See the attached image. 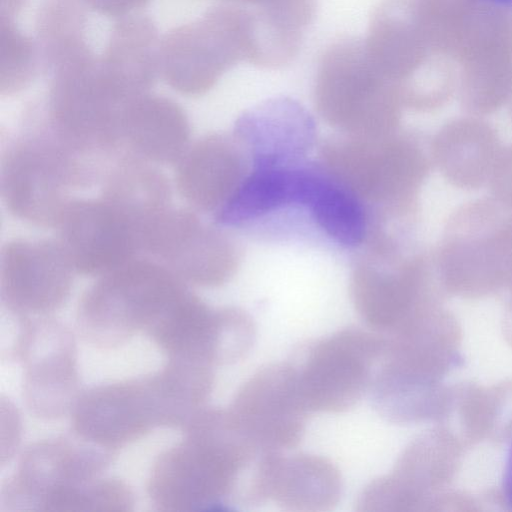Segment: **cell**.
<instances>
[{
  "instance_id": "cell-1",
  "label": "cell",
  "mask_w": 512,
  "mask_h": 512,
  "mask_svg": "<svg viewBox=\"0 0 512 512\" xmlns=\"http://www.w3.org/2000/svg\"><path fill=\"white\" fill-rule=\"evenodd\" d=\"M184 437L153 464L147 494L158 511L212 510L227 503L240 473L259 453L229 409L204 407Z\"/></svg>"
},
{
  "instance_id": "cell-2",
  "label": "cell",
  "mask_w": 512,
  "mask_h": 512,
  "mask_svg": "<svg viewBox=\"0 0 512 512\" xmlns=\"http://www.w3.org/2000/svg\"><path fill=\"white\" fill-rule=\"evenodd\" d=\"M187 283L150 257H136L99 276L82 295L78 333L88 344L113 349L147 333L188 291Z\"/></svg>"
},
{
  "instance_id": "cell-3",
  "label": "cell",
  "mask_w": 512,
  "mask_h": 512,
  "mask_svg": "<svg viewBox=\"0 0 512 512\" xmlns=\"http://www.w3.org/2000/svg\"><path fill=\"white\" fill-rule=\"evenodd\" d=\"M98 168L64 145L49 127L25 131L3 150L0 190L7 210L39 227H56L73 199Z\"/></svg>"
},
{
  "instance_id": "cell-4",
  "label": "cell",
  "mask_w": 512,
  "mask_h": 512,
  "mask_svg": "<svg viewBox=\"0 0 512 512\" xmlns=\"http://www.w3.org/2000/svg\"><path fill=\"white\" fill-rule=\"evenodd\" d=\"M441 50L457 67V90L473 114L496 111L512 98V9L467 0L447 20Z\"/></svg>"
},
{
  "instance_id": "cell-5",
  "label": "cell",
  "mask_w": 512,
  "mask_h": 512,
  "mask_svg": "<svg viewBox=\"0 0 512 512\" xmlns=\"http://www.w3.org/2000/svg\"><path fill=\"white\" fill-rule=\"evenodd\" d=\"M115 455L73 433L34 442L2 485L1 511L85 512Z\"/></svg>"
},
{
  "instance_id": "cell-6",
  "label": "cell",
  "mask_w": 512,
  "mask_h": 512,
  "mask_svg": "<svg viewBox=\"0 0 512 512\" xmlns=\"http://www.w3.org/2000/svg\"><path fill=\"white\" fill-rule=\"evenodd\" d=\"M315 104L330 125L351 135L394 132L403 106L398 88L375 65L365 42L341 39L322 55Z\"/></svg>"
},
{
  "instance_id": "cell-7",
  "label": "cell",
  "mask_w": 512,
  "mask_h": 512,
  "mask_svg": "<svg viewBox=\"0 0 512 512\" xmlns=\"http://www.w3.org/2000/svg\"><path fill=\"white\" fill-rule=\"evenodd\" d=\"M326 170L361 202L393 212L409 209L425 178L428 162L411 139L395 135H351L322 149Z\"/></svg>"
},
{
  "instance_id": "cell-8",
  "label": "cell",
  "mask_w": 512,
  "mask_h": 512,
  "mask_svg": "<svg viewBox=\"0 0 512 512\" xmlns=\"http://www.w3.org/2000/svg\"><path fill=\"white\" fill-rule=\"evenodd\" d=\"M16 322L10 353L23 369V402L37 418H61L72 411L80 395L74 336L51 316Z\"/></svg>"
},
{
  "instance_id": "cell-9",
  "label": "cell",
  "mask_w": 512,
  "mask_h": 512,
  "mask_svg": "<svg viewBox=\"0 0 512 512\" xmlns=\"http://www.w3.org/2000/svg\"><path fill=\"white\" fill-rule=\"evenodd\" d=\"M387 339L359 328H346L315 343L301 368V392L310 412L341 413L369 390L374 366Z\"/></svg>"
},
{
  "instance_id": "cell-10",
  "label": "cell",
  "mask_w": 512,
  "mask_h": 512,
  "mask_svg": "<svg viewBox=\"0 0 512 512\" xmlns=\"http://www.w3.org/2000/svg\"><path fill=\"white\" fill-rule=\"evenodd\" d=\"M142 254L162 263L185 283L218 287L235 274L240 252L224 231L192 210L165 209L147 229Z\"/></svg>"
},
{
  "instance_id": "cell-11",
  "label": "cell",
  "mask_w": 512,
  "mask_h": 512,
  "mask_svg": "<svg viewBox=\"0 0 512 512\" xmlns=\"http://www.w3.org/2000/svg\"><path fill=\"white\" fill-rule=\"evenodd\" d=\"M153 374L93 386L80 393L72 411V433L117 452L154 428L167 427V412Z\"/></svg>"
},
{
  "instance_id": "cell-12",
  "label": "cell",
  "mask_w": 512,
  "mask_h": 512,
  "mask_svg": "<svg viewBox=\"0 0 512 512\" xmlns=\"http://www.w3.org/2000/svg\"><path fill=\"white\" fill-rule=\"evenodd\" d=\"M259 452H283L302 439L307 415L297 368L274 363L258 370L228 408Z\"/></svg>"
},
{
  "instance_id": "cell-13",
  "label": "cell",
  "mask_w": 512,
  "mask_h": 512,
  "mask_svg": "<svg viewBox=\"0 0 512 512\" xmlns=\"http://www.w3.org/2000/svg\"><path fill=\"white\" fill-rule=\"evenodd\" d=\"M75 270L58 240L13 239L0 254V297L15 318L50 316L70 297Z\"/></svg>"
},
{
  "instance_id": "cell-14",
  "label": "cell",
  "mask_w": 512,
  "mask_h": 512,
  "mask_svg": "<svg viewBox=\"0 0 512 512\" xmlns=\"http://www.w3.org/2000/svg\"><path fill=\"white\" fill-rule=\"evenodd\" d=\"M56 227L57 240L78 274L101 276L141 256L134 223L103 196L72 199Z\"/></svg>"
},
{
  "instance_id": "cell-15",
  "label": "cell",
  "mask_w": 512,
  "mask_h": 512,
  "mask_svg": "<svg viewBox=\"0 0 512 512\" xmlns=\"http://www.w3.org/2000/svg\"><path fill=\"white\" fill-rule=\"evenodd\" d=\"M439 264L455 285L485 284L512 275V219L485 203L461 212L446 237Z\"/></svg>"
},
{
  "instance_id": "cell-16",
  "label": "cell",
  "mask_w": 512,
  "mask_h": 512,
  "mask_svg": "<svg viewBox=\"0 0 512 512\" xmlns=\"http://www.w3.org/2000/svg\"><path fill=\"white\" fill-rule=\"evenodd\" d=\"M364 42L375 65L400 95L447 57L433 47L415 0L381 2Z\"/></svg>"
},
{
  "instance_id": "cell-17",
  "label": "cell",
  "mask_w": 512,
  "mask_h": 512,
  "mask_svg": "<svg viewBox=\"0 0 512 512\" xmlns=\"http://www.w3.org/2000/svg\"><path fill=\"white\" fill-rule=\"evenodd\" d=\"M342 494V478L328 459L313 454L262 453L248 491L253 502L269 501L296 512L333 509Z\"/></svg>"
},
{
  "instance_id": "cell-18",
  "label": "cell",
  "mask_w": 512,
  "mask_h": 512,
  "mask_svg": "<svg viewBox=\"0 0 512 512\" xmlns=\"http://www.w3.org/2000/svg\"><path fill=\"white\" fill-rule=\"evenodd\" d=\"M424 278L421 259L385 264L383 252L373 248L372 258L359 262L353 270V305L371 329L395 333L414 321Z\"/></svg>"
},
{
  "instance_id": "cell-19",
  "label": "cell",
  "mask_w": 512,
  "mask_h": 512,
  "mask_svg": "<svg viewBox=\"0 0 512 512\" xmlns=\"http://www.w3.org/2000/svg\"><path fill=\"white\" fill-rule=\"evenodd\" d=\"M248 175L247 152L235 135L209 134L177 163L176 186L194 210L217 214Z\"/></svg>"
},
{
  "instance_id": "cell-20",
  "label": "cell",
  "mask_w": 512,
  "mask_h": 512,
  "mask_svg": "<svg viewBox=\"0 0 512 512\" xmlns=\"http://www.w3.org/2000/svg\"><path fill=\"white\" fill-rule=\"evenodd\" d=\"M234 135L255 167L301 162L312 147L315 125L310 114L290 98H274L244 113Z\"/></svg>"
},
{
  "instance_id": "cell-21",
  "label": "cell",
  "mask_w": 512,
  "mask_h": 512,
  "mask_svg": "<svg viewBox=\"0 0 512 512\" xmlns=\"http://www.w3.org/2000/svg\"><path fill=\"white\" fill-rule=\"evenodd\" d=\"M328 175L302 162L255 167L216 214V222L237 226L288 205L309 208Z\"/></svg>"
},
{
  "instance_id": "cell-22",
  "label": "cell",
  "mask_w": 512,
  "mask_h": 512,
  "mask_svg": "<svg viewBox=\"0 0 512 512\" xmlns=\"http://www.w3.org/2000/svg\"><path fill=\"white\" fill-rule=\"evenodd\" d=\"M190 126L175 104L148 99L129 104L121 119V148L149 163L177 164L189 147Z\"/></svg>"
},
{
  "instance_id": "cell-23",
  "label": "cell",
  "mask_w": 512,
  "mask_h": 512,
  "mask_svg": "<svg viewBox=\"0 0 512 512\" xmlns=\"http://www.w3.org/2000/svg\"><path fill=\"white\" fill-rule=\"evenodd\" d=\"M432 155L448 181L458 187L476 188L492 175L499 157L498 140L487 123L457 119L437 133Z\"/></svg>"
},
{
  "instance_id": "cell-24",
  "label": "cell",
  "mask_w": 512,
  "mask_h": 512,
  "mask_svg": "<svg viewBox=\"0 0 512 512\" xmlns=\"http://www.w3.org/2000/svg\"><path fill=\"white\" fill-rule=\"evenodd\" d=\"M102 196L132 220L140 236L141 252L146 230L171 206V187L165 175L129 153L105 173Z\"/></svg>"
},
{
  "instance_id": "cell-25",
  "label": "cell",
  "mask_w": 512,
  "mask_h": 512,
  "mask_svg": "<svg viewBox=\"0 0 512 512\" xmlns=\"http://www.w3.org/2000/svg\"><path fill=\"white\" fill-rule=\"evenodd\" d=\"M309 209L320 228L342 245H359L367 236L363 203L330 173Z\"/></svg>"
},
{
  "instance_id": "cell-26",
  "label": "cell",
  "mask_w": 512,
  "mask_h": 512,
  "mask_svg": "<svg viewBox=\"0 0 512 512\" xmlns=\"http://www.w3.org/2000/svg\"><path fill=\"white\" fill-rule=\"evenodd\" d=\"M491 179L497 198L512 209V147L499 154Z\"/></svg>"
},
{
  "instance_id": "cell-27",
  "label": "cell",
  "mask_w": 512,
  "mask_h": 512,
  "mask_svg": "<svg viewBox=\"0 0 512 512\" xmlns=\"http://www.w3.org/2000/svg\"><path fill=\"white\" fill-rule=\"evenodd\" d=\"M503 492L506 501L512 506V445L509 449L503 477Z\"/></svg>"
},
{
  "instance_id": "cell-28",
  "label": "cell",
  "mask_w": 512,
  "mask_h": 512,
  "mask_svg": "<svg viewBox=\"0 0 512 512\" xmlns=\"http://www.w3.org/2000/svg\"><path fill=\"white\" fill-rule=\"evenodd\" d=\"M486 1H491V2L500 4V5H503L505 7L512 9V0H486Z\"/></svg>"
},
{
  "instance_id": "cell-29",
  "label": "cell",
  "mask_w": 512,
  "mask_h": 512,
  "mask_svg": "<svg viewBox=\"0 0 512 512\" xmlns=\"http://www.w3.org/2000/svg\"><path fill=\"white\" fill-rule=\"evenodd\" d=\"M512 100V99H511ZM511 112H512V104H511Z\"/></svg>"
}]
</instances>
